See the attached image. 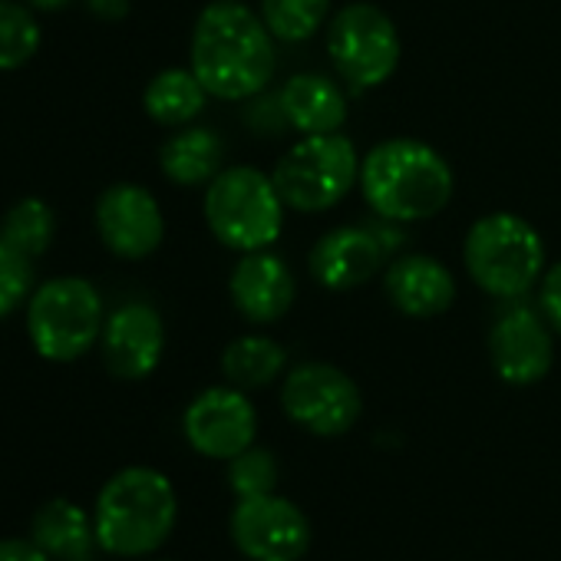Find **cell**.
<instances>
[{
  "mask_svg": "<svg viewBox=\"0 0 561 561\" xmlns=\"http://www.w3.org/2000/svg\"><path fill=\"white\" fill-rule=\"evenodd\" d=\"M188 67L208 96L225 103L251 100L274 77V37L251 8L215 0L195 21Z\"/></svg>",
  "mask_w": 561,
  "mask_h": 561,
  "instance_id": "cell-1",
  "label": "cell"
},
{
  "mask_svg": "<svg viewBox=\"0 0 561 561\" xmlns=\"http://www.w3.org/2000/svg\"><path fill=\"white\" fill-rule=\"evenodd\" d=\"M456 188L453 165L426 142L397 136L377 142L360 159L364 202L383 221H426L436 218Z\"/></svg>",
  "mask_w": 561,
  "mask_h": 561,
  "instance_id": "cell-2",
  "label": "cell"
},
{
  "mask_svg": "<svg viewBox=\"0 0 561 561\" xmlns=\"http://www.w3.org/2000/svg\"><path fill=\"white\" fill-rule=\"evenodd\" d=\"M179 499L172 482L149 466H129L116 472L96 499V538L100 548L119 558H139L156 551L175 528Z\"/></svg>",
  "mask_w": 561,
  "mask_h": 561,
  "instance_id": "cell-3",
  "label": "cell"
},
{
  "mask_svg": "<svg viewBox=\"0 0 561 561\" xmlns=\"http://www.w3.org/2000/svg\"><path fill=\"white\" fill-rule=\"evenodd\" d=\"M462 264L485 295L518 301L545 274V241L515 211H489L472 221L462 241Z\"/></svg>",
  "mask_w": 561,
  "mask_h": 561,
  "instance_id": "cell-4",
  "label": "cell"
},
{
  "mask_svg": "<svg viewBox=\"0 0 561 561\" xmlns=\"http://www.w3.org/2000/svg\"><path fill=\"white\" fill-rule=\"evenodd\" d=\"M285 198L274 179L254 165L221 169L205 188V221L231 251H264L285 228Z\"/></svg>",
  "mask_w": 561,
  "mask_h": 561,
  "instance_id": "cell-5",
  "label": "cell"
},
{
  "mask_svg": "<svg viewBox=\"0 0 561 561\" xmlns=\"http://www.w3.org/2000/svg\"><path fill=\"white\" fill-rule=\"evenodd\" d=\"M103 298L87 277H50L27 301V334L44 360L70 364L103 337Z\"/></svg>",
  "mask_w": 561,
  "mask_h": 561,
  "instance_id": "cell-6",
  "label": "cell"
},
{
  "mask_svg": "<svg viewBox=\"0 0 561 561\" xmlns=\"http://www.w3.org/2000/svg\"><path fill=\"white\" fill-rule=\"evenodd\" d=\"M271 179L288 208L318 215L341 205L360 182V156L341 133L305 136L277 159Z\"/></svg>",
  "mask_w": 561,
  "mask_h": 561,
  "instance_id": "cell-7",
  "label": "cell"
},
{
  "mask_svg": "<svg viewBox=\"0 0 561 561\" xmlns=\"http://www.w3.org/2000/svg\"><path fill=\"white\" fill-rule=\"evenodd\" d=\"M400 34L393 21L367 0L341 8L328 24V57L354 90L383 87L400 67Z\"/></svg>",
  "mask_w": 561,
  "mask_h": 561,
  "instance_id": "cell-8",
  "label": "cell"
},
{
  "mask_svg": "<svg viewBox=\"0 0 561 561\" xmlns=\"http://www.w3.org/2000/svg\"><path fill=\"white\" fill-rule=\"evenodd\" d=\"M280 410L311 436L334 439L354 430L364 413L360 387L334 364H298L280 387Z\"/></svg>",
  "mask_w": 561,
  "mask_h": 561,
  "instance_id": "cell-9",
  "label": "cell"
},
{
  "mask_svg": "<svg viewBox=\"0 0 561 561\" xmlns=\"http://www.w3.org/2000/svg\"><path fill=\"white\" fill-rule=\"evenodd\" d=\"M234 548L248 561H301L311 548L308 515L285 495L238 499L228 518Z\"/></svg>",
  "mask_w": 561,
  "mask_h": 561,
  "instance_id": "cell-10",
  "label": "cell"
},
{
  "mask_svg": "<svg viewBox=\"0 0 561 561\" xmlns=\"http://www.w3.org/2000/svg\"><path fill=\"white\" fill-rule=\"evenodd\" d=\"M489 360L502 383L531 387L548 377L554 364V331L535 308H508L489 331Z\"/></svg>",
  "mask_w": 561,
  "mask_h": 561,
  "instance_id": "cell-11",
  "label": "cell"
},
{
  "mask_svg": "<svg viewBox=\"0 0 561 561\" xmlns=\"http://www.w3.org/2000/svg\"><path fill=\"white\" fill-rule=\"evenodd\" d=\"M182 430L195 453L228 462L254 443L257 413H254L251 400L244 397V390H238L231 383L208 387L188 403V410L182 416Z\"/></svg>",
  "mask_w": 561,
  "mask_h": 561,
  "instance_id": "cell-12",
  "label": "cell"
},
{
  "mask_svg": "<svg viewBox=\"0 0 561 561\" xmlns=\"http://www.w3.org/2000/svg\"><path fill=\"white\" fill-rule=\"evenodd\" d=\"M96 231L116 257L139 261L162 244L165 218L149 188L116 182L96 198Z\"/></svg>",
  "mask_w": 561,
  "mask_h": 561,
  "instance_id": "cell-13",
  "label": "cell"
},
{
  "mask_svg": "<svg viewBox=\"0 0 561 561\" xmlns=\"http://www.w3.org/2000/svg\"><path fill=\"white\" fill-rule=\"evenodd\" d=\"M103 364L119 380H146L156 374L165 351L162 314L146 301H129L116 308L103 324Z\"/></svg>",
  "mask_w": 561,
  "mask_h": 561,
  "instance_id": "cell-14",
  "label": "cell"
},
{
  "mask_svg": "<svg viewBox=\"0 0 561 561\" xmlns=\"http://www.w3.org/2000/svg\"><path fill=\"white\" fill-rule=\"evenodd\" d=\"M228 295L234 311L248 324H277L298 298V280L288 267V261L274 254L271 248L264 251H248L234 264L228 277Z\"/></svg>",
  "mask_w": 561,
  "mask_h": 561,
  "instance_id": "cell-15",
  "label": "cell"
},
{
  "mask_svg": "<svg viewBox=\"0 0 561 561\" xmlns=\"http://www.w3.org/2000/svg\"><path fill=\"white\" fill-rule=\"evenodd\" d=\"M387 241H380V231L364 225H341L318 238L311 248V274L328 291H354L383 267Z\"/></svg>",
  "mask_w": 561,
  "mask_h": 561,
  "instance_id": "cell-16",
  "label": "cell"
},
{
  "mask_svg": "<svg viewBox=\"0 0 561 561\" xmlns=\"http://www.w3.org/2000/svg\"><path fill=\"white\" fill-rule=\"evenodd\" d=\"M383 295L400 314L430 321L453 308L456 277L433 254H403L383 271Z\"/></svg>",
  "mask_w": 561,
  "mask_h": 561,
  "instance_id": "cell-17",
  "label": "cell"
},
{
  "mask_svg": "<svg viewBox=\"0 0 561 561\" xmlns=\"http://www.w3.org/2000/svg\"><path fill=\"white\" fill-rule=\"evenodd\" d=\"M280 116L301 136L341 133L347 123V93L321 73H298L277 96Z\"/></svg>",
  "mask_w": 561,
  "mask_h": 561,
  "instance_id": "cell-18",
  "label": "cell"
},
{
  "mask_svg": "<svg viewBox=\"0 0 561 561\" xmlns=\"http://www.w3.org/2000/svg\"><path fill=\"white\" fill-rule=\"evenodd\" d=\"M31 538L57 561H90L96 538V522L67 499H50L37 508Z\"/></svg>",
  "mask_w": 561,
  "mask_h": 561,
  "instance_id": "cell-19",
  "label": "cell"
},
{
  "mask_svg": "<svg viewBox=\"0 0 561 561\" xmlns=\"http://www.w3.org/2000/svg\"><path fill=\"white\" fill-rule=\"evenodd\" d=\"M225 146L205 126H182L159 152V169L172 185H208L221 172Z\"/></svg>",
  "mask_w": 561,
  "mask_h": 561,
  "instance_id": "cell-20",
  "label": "cell"
},
{
  "mask_svg": "<svg viewBox=\"0 0 561 561\" xmlns=\"http://www.w3.org/2000/svg\"><path fill=\"white\" fill-rule=\"evenodd\" d=\"M205 103H208V90L198 83L192 67L188 70L172 67V70L156 73L142 93V106L149 119H156L159 126H172V129H182L192 119H198Z\"/></svg>",
  "mask_w": 561,
  "mask_h": 561,
  "instance_id": "cell-21",
  "label": "cell"
},
{
  "mask_svg": "<svg viewBox=\"0 0 561 561\" xmlns=\"http://www.w3.org/2000/svg\"><path fill=\"white\" fill-rule=\"evenodd\" d=\"M285 367H288L285 347L264 334L234 337L221 354V374L238 390H261L285 374Z\"/></svg>",
  "mask_w": 561,
  "mask_h": 561,
  "instance_id": "cell-22",
  "label": "cell"
},
{
  "mask_svg": "<svg viewBox=\"0 0 561 561\" xmlns=\"http://www.w3.org/2000/svg\"><path fill=\"white\" fill-rule=\"evenodd\" d=\"M331 14V0H261V21L274 41L305 44Z\"/></svg>",
  "mask_w": 561,
  "mask_h": 561,
  "instance_id": "cell-23",
  "label": "cell"
},
{
  "mask_svg": "<svg viewBox=\"0 0 561 561\" xmlns=\"http://www.w3.org/2000/svg\"><path fill=\"white\" fill-rule=\"evenodd\" d=\"M54 234H57L54 208L34 195L11 205V211L4 215V225H0V238L14 244L18 251H24L27 257H41L50 248Z\"/></svg>",
  "mask_w": 561,
  "mask_h": 561,
  "instance_id": "cell-24",
  "label": "cell"
},
{
  "mask_svg": "<svg viewBox=\"0 0 561 561\" xmlns=\"http://www.w3.org/2000/svg\"><path fill=\"white\" fill-rule=\"evenodd\" d=\"M44 44L41 24L31 8L18 0H0V70L11 73L27 67Z\"/></svg>",
  "mask_w": 561,
  "mask_h": 561,
  "instance_id": "cell-25",
  "label": "cell"
},
{
  "mask_svg": "<svg viewBox=\"0 0 561 561\" xmlns=\"http://www.w3.org/2000/svg\"><path fill=\"white\" fill-rule=\"evenodd\" d=\"M277 485V459L267 449L248 446L234 459H228V489L234 499H257L274 492Z\"/></svg>",
  "mask_w": 561,
  "mask_h": 561,
  "instance_id": "cell-26",
  "label": "cell"
},
{
  "mask_svg": "<svg viewBox=\"0 0 561 561\" xmlns=\"http://www.w3.org/2000/svg\"><path fill=\"white\" fill-rule=\"evenodd\" d=\"M34 295V257L0 238V318H11Z\"/></svg>",
  "mask_w": 561,
  "mask_h": 561,
  "instance_id": "cell-27",
  "label": "cell"
},
{
  "mask_svg": "<svg viewBox=\"0 0 561 561\" xmlns=\"http://www.w3.org/2000/svg\"><path fill=\"white\" fill-rule=\"evenodd\" d=\"M538 311L551 324V331L561 337V261L551 264L538 280Z\"/></svg>",
  "mask_w": 561,
  "mask_h": 561,
  "instance_id": "cell-28",
  "label": "cell"
},
{
  "mask_svg": "<svg viewBox=\"0 0 561 561\" xmlns=\"http://www.w3.org/2000/svg\"><path fill=\"white\" fill-rule=\"evenodd\" d=\"M0 561H50V554L34 538H0Z\"/></svg>",
  "mask_w": 561,
  "mask_h": 561,
  "instance_id": "cell-29",
  "label": "cell"
},
{
  "mask_svg": "<svg viewBox=\"0 0 561 561\" xmlns=\"http://www.w3.org/2000/svg\"><path fill=\"white\" fill-rule=\"evenodd\" d=\"M90 11L103 21H119L129 14V0H87Z\"/></svg>",
  "mask_w": 561,
  "mask_h": 561,
  "instance_id": "cell-30",
  "label": "cell"
},
{
  "mask_svg": "<svg viewBox=\"0 0 561 561\" xmlns=\"http://www.w3.org/2000/svg\"><path fill=\"white\" fill-rule=\"evenodd\" d=\"M27 4L34 11H44V14H57V11H64L70 4V0H27Z\"/></svg>",
  "mask_w": 561,
  "mask_h": 561,
  "instance_id": "cell-31",
  "label": "cell"
}]
</instances>
